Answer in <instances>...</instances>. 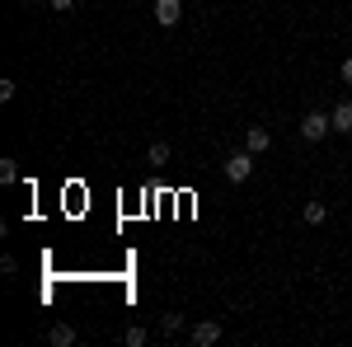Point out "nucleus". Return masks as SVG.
<instances>
[{
    "label": "nucleus",
    "mask_w": 352,
    "mask_h": 347,
    "mask_svg": "<svg viewBox=\"0 0 352 347\" xmlns=\"http://www.w3.org/2000/svg\"><path fill=\"white\" fill-rule=\"evenodd\" d=\"M254 160H258L254 150H235V155H226L221 169H226V179H230V183H244V179L254 174Z\"/></svg>",
    "instance_id": "1"
},
{
    "label": "nucleus",
    "mask_w": 352,
    "mask_h": 347,
    "mask_svg": "<svg viewBox=\"0 0 352 347\" xmlns=\"http://www.w3.org/2000/svg\"><path fill=\"white\" fill-rule=\"evenodd\" d=\"M329 132H333V117H329V113H320V108L300 117V136H305V141H324Z\"/></svg>",
    "instance_id": "2"
},
{
    "label": "nucleus",
    "mask_w": 352,
    "mask_h": 347,
    "mask_svg": "<svg viewBox=\"0 0 352 347\" xmlns=\"http://www.w3.org/2000/svg\"><path fill=\"white\" fill-rule=\"evenodd\" d=\"M188 338H192V347H212V343H221V320H202V324H192Z\"/></svg>",
    "instance_id": "3"
},
{
    "label": "nucleus",
    "mask_w": 352,
    "mask_h": 347,
    "mask_svg": "<svg viewBox=\"0 0 352 347\" xmlns=\"http://www.w3.org/2000/svg\"><path fill=\"white\" fill-rule=\"evenodd\" d=\"M179 19H184V5L179 0H155V24L160 28H179Z\"/></svg>",
    "instance_id": "4"
},
{
    "label": "nucleus",
    "mask_w": 352,
    "mask_h": 347,
    "mask_svg": "<svg viewBox=\"0 0 352 347\" xmlns=\"http://www.w3.org/2000/svg\"><path fill=\"white\" fill-rule=\"evenodd\" d=\"M244 150H254V155L272 150V132L268 127H249V132H244Z\"/></svg>",
    "instance_id": "5"
},
{
    "label": "nucleus",
    "mask_w": 352,
    "mask_h": 347,
    "mask_svg": "<svg viewBox=\"0 0 352 347\" xmlns=\"http://www.w3.org/2000/svg\"><path fill=\"white\" fill-rule=\"evenodd\" d=\"M329 117H333V132H343V136H348V132H352V99H343V104L333 108Z\"/></svg>",
    "instance_id": "6"
},
{
    "label": "nucleus",
    "mask_w": 352,
    "mask_h": 347,
    "mask_svg": "<svg viewBox=\"0 0 352 347\" xmlns=\"http://www.w3.org/2000/svg\"><path fill=\"white\" fill-rule=\"evenodd\" d=\"M47 343L52 347H71L76 343V328H71V324H52V328H47Z\"/></svg>",
    "instance_id": "7"
},
{
    "label": "nucleus",
    "mask_w": 352,
    "mask_h": 347,
    "mask_svg": "<svg viewBox=\"0 0 352 347\" xmlns=\"http://www.w3.org/2000/svg\"><path fill=\"white\" fill-rule=\"evenodd\" d=\"M300 216H305L310 225H324V221H329V207L320 202V197H310V202H305V212H300Z\"/></svg>",
    "instance_id": "8"
},
{
    "label": "nucleus",
    "mask_w": 352,
    "mask_h": 347,
    "mask_svg": "<svg viewBox=\"0 0 352 347\" xmlns=\"http://www.w3.org/2000/svg\"><path fill=\"white\" fill-rule=\"evenodd\" d=\"M160 333L164 338H179L184 333V315H160Z\"/></svg>",
    "instance_id": "9"
},
{
    "label": "nucleus",
    "mask_w": 352,
    "mask_h": 347,
    "mask_svg": "<svg viewBox=\"0 0 352 347\" xmlns=\"http://www.w3.org/2000/svg\"><path fill=\"white\" fill-rule=\"evenodd\" d=\"M122 343H127V347H146V328H141V324H132V328L122 333Z\"/></svg>",
    "instance_id": "10"
},
{
    "label": "nucleus",
    "mask_w": 352,
    "mask_h": 347,
    "mask_svg": "<svg viewBox=\"0 0 352 347\" xmlns=\"http://www.w3.org/2000/svg\"><path fill=\"white\" fill-rule=\"evenodd\" d=\"M146 160H151V164H169V146H164V141H155V146H151V155H146Z\"/></svg>",
    "instance_id": "11"
},
{
    "label": "nucleus",
    "mask_w": 352,
    "mask_h": 347,
    "mask_svg": "<svg viewBox=\"0 0 352 347\" xmlns=\"http://www.w3.org/2000/svg\"><path fill=\"white\" fill-rule=\"evenodd\" d=\"M14 179H19V169H14V160H0V183L10 188Z\"/></svg>",
    "instance_id": "12"
},
{
    "label": "nucleus",
    "mask_w": 352,
    "mask_h": 347,
    "mask_svg": "<svg viewBox=\"0 0 352 347\" xmlns=\"http://www.w3.org/2000/svg\"><path fill=\"white\" fill-rule=\"evenodd\" d=\"M47 5H52L56 14H71V10H76V5H80V0H47Z\"/></svg>",
    "instance_id": "13"
},
{
    "label": "nucleus",
    "mask_w": 352,
    "mask_h": 347,
    "mask_svg": "<svg viewBox=\"0 0 352 347\" xmlns=\"http://www.w3.org/2000/svg\"><path fill=\"white\" fill-rule=\"evenodd\" d=\"M338 76H343V85H352V56L343 61V66H338Z\"/></svg>",
    "instance_id": "14"
}]
</instances>
